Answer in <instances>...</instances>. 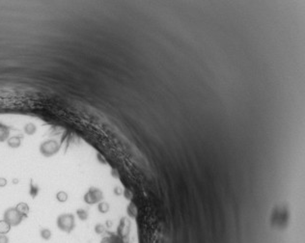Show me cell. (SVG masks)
Here are the masks:
<instances>
[{"mask_svg": "<svg viewBox=\"0 0 305 243\" xmlns=\"http://www.w3.org/2000/svg\"><path fill=\"white\" fill-rule=\"evenodd\" d=\"M57 226L61 231L71 232L74 228V216L72 214H62L57 219Z\"/></svg>", "mask_w": 305, "mask_h": 243, "instance_id": "obj_1", "label": "cell"}, {"mask_svg": "<svg viewBox=\"0 0 305 243\" xmlns=\"http://www.w3.org/2000/svg\"><path fill=\"white\" fill-rule=\"evenodd\" d=\"M4 220L11 226H18L22 220V215L16 210V208H10L5 212Z\"/></svg>", "mask_w": 305, "mask_h": 243, "instance_id": "obj_2", "label": "cell"}, {"mask_svg": "<svg viewBox=\"0 0 305 243\" xmlns=\"http://www.w3.org/2000/svg\"><path fill=\"white\" fill-rule=\"evenodd\" d=\"M59 146L57 145L56 142L54 141H48L44 143L43 145L41 146V152L42 154H44L46 156H50L54 154L55 152H58Z\"/></svg>", "mask_w": 305, "mask_h": 243, "instance_id": "obj_3", "label": "cell"}, {"mask_svg": "<svg viewBox=\"0 0 305 243\" xmlns=\"http://www.w3.org/2000/svg\"><path fill=\"white\" fill-rule=\"evenodd\" d=\"M11 230V225L5 220L0 221V234H6Z\"/></svg>", "mask_w": 305, "mask_h": 243, "instance_id": "obj_4", "label": "cell"}, {"mask_svg": "<svg viewBox=\"0 0 305 243\" xmlns=\"http://www.w3.org/2000/svg\"><path fill=\"white\" fill-rule=\"evenodd\" d=\"M16 210H18L22 216H24V215H26L27 213H28L29 208H28V206H27L26 204L21 203V204H18V207H16Z\"/></svg>", "mask_w": 305, "mask_h": 243, "instance_id": "obj_5", "label": "cell"}, {"mask_svg": "<svg viewBox=\"0 0 305 243\" xmlns=\"http://www.w3.org/2000/svg\"><path fill=\"white\" fill-rule=\"evenodd\" d=\"M40 234H41V237L44 239V240H49L51 238V232L48 230V229H43Z\"/></svg>", "mask_w": 305, "mask_h": 243, "instance_id": "obj_6", "label": "cell"}, {"mask_svg": "<svg viewBox=\"0 0 305 243\" xmlns=\"http://www.w3.org/2000/svg\"><path fill=\"white\" fill-rule=\"evenodd\" d=\"M77 215H78L79 219H80L81 221H86V220H88V218H89L88 212L86 210H84V209H78L77 210Z\"/></svg>", "mask_w": 305, "mask_h": 243, "instance_id": "obj_7", "label": "cell"}, {"mask_svg": "<svg viewBox=\"0 0 305 243\" xmlns=\"http://www.w3.org/2000/svg\"><path fill=\"white\" fill-rule=\"evenodd\" d=\"M19 139L18 138H12L11 140L9 141V145L11 146V147L13 148H16V147H19Z\"/></svg>", "mask_w": 305, "mask_h": 243, "instance_id": "obj_8", "label": "cell"}, {"mask_svg": "<svg viewBox=\"0 0 305 243\" xmlns=\"http://www.w3.org/2000/svg\"><path fill=\"white\" fill-rule=\"evenodd\" d=\"M57 199L60 201V202H65V201L68 199V195L65 192H59L57 194Z\"/></svg>", "mask_w": 305, "mask_h": 243, "instance_id": "obj_9", "label": "cell"}, {"mask_svg": "<svg viewBox=\"0 0 305 243\" xmlns=\"http://www.w3.org/2000/svg\"><path fill=\"white\" fill-rule=\"evenodd\" d=\"M0 243H9V238L5 234H0Z\"/></svg>", "mask_w": 305, "mask_h": 243, "instance_id": "obj_10", "label": "cell"}, {"mask_svg": "<svg viewBox=\"0 0 305 243\" xmlns=\"http://www.w3.org/2000/svg\"><path fill=\"white\" fill-rule=\"evenodd\" d=\"M6 179H0V186H5L6 185Z\"/></svg>", "mask_w": 305, "mask_h": 243, "instance_id": "obj_11", "label": "cell"}]
</instances>
